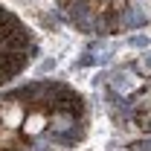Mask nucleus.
Segmentation results:
<instances>
[{
	"label": "nucleus",
	"mask_w": 151,
	"mask_h": 151,
	"mask_svg": "<svg viewBox=\"0 0 151 151\" xmlns=\"http://www.w3.org/2000/svg\"><path fill=\"white\" fill-rule=\"evenodd\" d=\"M23 116H26V108H23V102H20V93H18V96H6V99H0V125H3L6 131L20 128Z\"/></svg>",
	"instance_id": "nucleus-1"
},
{
	"label": "nucleus",
	"mask_w": 151,
	"mask_h": 151,
	"mask_svg": "<svg viewBox=\"0 0 151 151\" xmlns=\"http://www.w3.org/2000/svg\"><path fill=\"white\" fill-rule=\"evenodd\" d=\"M23 131L29 134V137H41V134L47 131V125H50V116L44 111H29L26 116H23Z\"/></svg>",
	"instance_id": "nucleus-2"
},
{
	"label": "nucleus",
	"mask_w": 151,
	"mask_h": 151,
	"mask_svg": "<svg viewBox=\"0 0 151 151\" xmlns=\"http://www.w3.org/2000/svg\"><path fill=\"white\" fill-rule=\"evenodd\" d=\"M139 84V78L131 73V70H119V73L113 76V87L119 90V93H128V90H134Z\"/></svg>",
	"instance_id": "nucleus-3"
},
{
	"label": "nucleus",
	"mask_w": 151,
	"mask_h": 151,
	"mask_svg": "<svg viewBox=\"0 0 151 151\" xmlns=\"http://www.w3.org/2000/svg\"><path fill=\"white\" fill-rule=\"evenodd\" d=\"M139 67H142V70H148V73H151V52H145V55L139 58Z\"/></svg>",
	"instance_id": "nucleus-4"
},
{
	"label": "nucleus",
	"mask_w": 151,
	"mask_h": 151,
	"mask_svg": "<svg viewBox=\"0 0 151 151\" xmlns=\"http://www.w3.org/2000/svg\"><path fill=\"white\" fill-rule=\"evenodd\" d=\"M131 151H151V139H148V142H134Z\"/></svg>",
	"instance_id": "nucleus-5"
}]
</instances>
